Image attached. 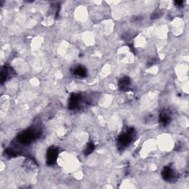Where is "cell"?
Returning <instances> with one entry per match:
<instances>
[{
  "mask_svg": "<svg viewBox=\"0 0 189 189\" xmlns=\"http://www.w3.org/2000/svg\"><path fill=\"white\" fill-rule=\"evenodd\" d=\"M133 137L132 131H128L124 134H121L119 137V142L123 146H126L131 141Z\"/></svg>",
  "mask_w": 189,
  "mask_h": 189,
  "instance_id": "1",
  "label": "cell"
},
{
  "mask_svg": "<svg viewBox=\"0 0 189 189\" xmlns=\"http://www.w3.org/2000/svg\"><path fill=\"white\" fill-rule=\"evenodd\" d=\"M58 152L54 147L49 148L47 152V162L49 164H53L57 159Z\"/></svg>",
  "mask_w": 189,
  "mask_h": 189,
  "instance_id": "2",
  "label": "cell"
},
{
  "mask_svg": "<svg viewBox=\"0 0 189 189\" xmlns=\"http://www.w3.org/2000/svg\"><path fill=\"white\" fill-rule=\"evenodd\" d=\"M162 175H163V177L165 178L166 180H169L171 181V179H173L174 178V172L171 168H165V170L162 172Z\"/></svg>",
  "mask_w": 189,
  "mask_h": 189,
  "instance_id": "3",
  "label": "cell"
},
{
  "mask_svg": "<svg viewBox=\"0 0 189 189\" xmlns=\"http://www.w3.org/2000/svg\"><path fill=\"white\" fill-rule=\"evenodd\" d=\"M159 120H160L161 123H162L163 125H167L168 123L170 122V120H171V117H170V115L168 114L167 112H163L161 114L160 117H159Z\"/></svg>",
  "mask_w": 189,
  "mask_h": 189,
  "instance_id": "4",
  "label": "cell"
},
{
  "mask_svg": "<svg viewBox=\"0 0 189 189\" xmlns=\"http://www.w3.org/2000/svg\"><path fill=\"white\" fill-rule=\"evenodd\" d=\"M130 85V79L128 78H124L122 79L119 83L120 88L122 89H126Z\"/></svg>",
  "mask_w": 189,
  "mask_h": 189,
  "instance_id": "5",
  "label": "cell"
},
{
  "mask_svg": "<svg viewBox=\"0 0 189 189\" xmlns=\"http://www.w3.org/2000/svg\"><path fill=\"white\" fill-rule=\"evenodd\" d=\"M75 74L78 75L79 76L83 77L86 75V70L83 66H78L76 69H75Z\"/></svg>",
  "mask_w": 189,
  "mask_h": 189,
  "instance_id": "6",
  "label": "cell"
}]
</instances>
